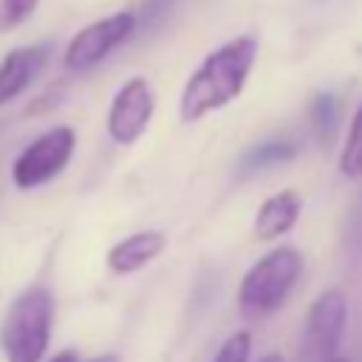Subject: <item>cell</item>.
Listing matches in <instances>:
<instances>
[{
	"label": "cell",
	"mask_w": 362,
	"mask_h": 362,
	"mask_svg": "<svg viewBox=\"0 0 362 362\" xmlns=\"http://www.w3.org/2000/svg\"><path fill=\"white\" fill-rule=\"evenodd\" d=\"M257 59V37L240 34L215 51H209L201 65L189 74L181 99H178V119L184 124L201 122L204 116L226 107L235 102L255 68Z\"/></svg>",
	"instance_id": "obj_1"
},
{
	"label": "cell",
	"mask_w": 362,
	"mask_h": 362,
	"mask_svg": "<svg viewBox=\"0 0 362 362\" xmlns=\"http://www.w3.org/2000/svg\"><path fill=\"white\" fill-rule=\"evenodd\" d=\"M300 272H303V255L294 246H277L260 255L238 286L240 317L246 320L272 317L291 294L294 283L300 280Z\"/></svg>",
	"instance_id": "obj_2"
},
{
	"label": "cell",
	"mask_w": 362,
	"mask_h": 362,
	"mask_svg": "<svg viewBox=\"0 0 362 362\" xmlns=\"http://www.w3.org/2000/svg\"><path fill=\"white\" fill-rule=\"evenodd\" d=\"M54 325V300L48 288L34 286L23 291L3 317L0 348L6 362H42Z\"/></svg>",
	"instance_id": "obj_3"
},
{
	"label": "cell",
	"mask_w": 362,
	"mask_h": 362,
	"mask_svg": "<svg viewBox=\"0 0 362 362\" xmlns=\"http://www.w3.org/2000/svg\"><path fill=\"white\" fill-rule=\"evenodd\" d=\"M76 147V133L68 124H57L37 136L11 164V181L17 189H34L59 175Z\"/></svg>",
	"instance_id": "obj_4"
},
{
	"label": "cell",
	"mask_w": 362,
	"mask_h": 362,
	"mask_svg": "<svg viewBox=\"0 0 362 362\" xmlns=\"http://www.w3.org/2000/svg\"><path fill=\"white\" fill-rule=\"evenodd\" d=\"M136 34V11H116L85 25L65 48V68L68 71H90L96 68L110 51H116L124 40Z\"/></svg>",
	"instance_id": "obj_5"
},
{
	"label": "cell",
	"mask_w": 362,
	"mask_h": 362,
	"mask_svg": "<svg viewBox=\"0 0 362 362\" xmlns=\"http://www.w3.org/2000/svg\"><path fill=\"white\" fill-rule=\"evenodd\" d=\"M153 110H156V96H153V88L147 79L141 76H133L127 79L113 102H110V110H107V136L116 141V144H136L150 119H153Z\"/></svg>",
	"instance_id": "obj_6"
},
{
	"label": "cell",
	"mask_w": 362,
	"mask_h": 362,
	"mask_svg": "<svg viewBox=\"0 0 362 362\" xmlns=\"http://www.w3.org/2000/svg\"><path fill=\"white\" fill-rule=\"evenodd\" d=\"M348 320V300L339 288H325L305 314V348L314 359H328L339 348Z\"/></svg>",
	"instance_id": "obj_7"
},
{
	"label": "cell",
	"mask_w": 362,
	"mask_h": 362,
	"mask_svg": "<svg viewBox=\"0 0 362 362\" xmlns=\"http://www.w3.org/2000/svg\"><path fill=\"white\" fill-rule=\"evenodd\" d=\"M48 45H20L11 48L0 62V105H8L17 99L48 65Z\"/></svg>",
	"instance_id": "obj_8"
},
{
	"label": "cell",
	"mask_w": 362,
	"mask_h": 362,
	"mask_svg": "<svg viewBox=\"0 0 362 362\" xmlns=\"http://www.w3.org/2000/svg\"><path fill=\"white\" fill-rule=\"evenodd\" d=\"M300 209H303V198L294 189H280L269 195L255 212V223H252L255 238L263 243H272L280 235L291 232V226L300 218Z\"/></svg>",
	"instance_id": "obj_9"
},
{
	"label": "cell",
	"mask_w": 362,
	"mask_h": 362,
	"mask_svg": "<svg viewBox=\"0 0 362 362\" xmlns=\"http://www.w3.org/2000/svg\"><path fill=\"white\" fill-rule=\"evenodd\" d=\"M167 246V238L156 229H144L136 235H127L124 240L113 243L107 252V269L113 274H133L144 269L150 260H156Z\"/></svg>",
	"instance_id": "obj_10"
},
{
	"label": "cell",
	"mask_w": 362,
	"mask_h": 362,
	"mask_svg": "<svg viewBox=\"0 0 362 362\" xmlns=\"http://www.w3.org/2000/svg\"><path fill=\"white\" fill-rule=\"evenodd\" d=\"M294 153H297V144L294 141H288V139H272V141H263V144L252 147L243 156V170L246 173H255V170H263L269 164L288 161V158H294Z\"/></svg>",
	"instance_id": "obj_11"
},
{
	"label": "cell",
	"mask_w": 362,
	"mask_h": 362,
	"mask_svg": "<svg viewBox=\"0 0 362 362\" xmlns=\"http://www.w3.org/2000/svg\"><path fill=\"white\" fill-rule=\"evenodd\" d=\"M339 173L351 181H362V107L351 119L345 147H342V156H339Z\"/></svg>",
	"instance_id": "obj_12"
},
{
	"label": "cell",
	"mask_w": 362,
	"mask_h": 362,
	"mask_svg": "<svg viewBox=\"0 0 362 362\" xmlns=\"http://www.w3.org/2000/svg\"><path fill=\"white\" fill-rule=\"evenodd\" d=\"M339 110H342L339 99H337L334 93H328V90H322V93H317V96L311 99L308 116H311L314 130H317V133H320L325 141H331V139H334V133H337V124H339Z\"/></svg>",
	"instance_id": "obj_13"
},
{
	"label": "cell",
	"mask_w": 362,
	"mask_h": 362,
	"mask_svg": "<svg viewBox=\"0 0 362 362\" xmlns=\"http://www.w3.org/2000/svg\"><path fill=\"white\" fill-rule=\"evenodd\" d=\"M40 0H0V34L23 25L34 8H37Z\"/></svg>",
	"instance_id": "obj_14"
},
{
	"label": "cell",
	"mask_w": 362,
	"mask_h": 362,
	"mask_svg": "<svg viewBox=\"0 0 362 362\" xmlns=\"http://www.w3.org/2000/svg\"><path fill=\"white\" fill-rule=\"evenodd\" d=\"M173 6H175V0H144L141 8L136 11V31L139 28H144V31L158 28L170 17Z\"/></svg>",
	"instance_id": "obj_15"
},
{
	"label": "cell",
	"mask_w": 362,
	"mask_h": 362,
	"mask_svg": "<svg viewBox=\"0 0 362 362\" xmlns=\"http://www.w3.org/2000/svg\"><path fill=\"white\" fill-rule=\"evenodd\" d=\"M249 354H252V337L249 331H235L215 354L212 362H249Z\"/></svg>",
	"instance_id": "obj_16"
},
{
	"label": "cell",
	"mask_w": 362,
	"mask_h": 362,
	"mask_svg": "<svg viewBox=\"0 0 362 362\" xmlns=\"http://www.w3.org/2000/svg\"><path fill=\"white\" fill-rule=\"evenodd\" d=\"M51 362H79V356H76L74 351H62V354H57ZM88 362H119V356H116V354H102V356H96V359H88Z\"/></svg>",
	"instance_id": "obj_17"
},
{
	"label": "cell",
	"mask_w": 362,
	"mask_h": 362,
	"mask_svg": "<svg viewBox=\"0 0 362 362\" xmlns=\"http://www.w3.org/2000/svg\"><path fill=\"white\" fill-rule=\"evenodd\" d=\"M260 362H286V359H283V354H277V351H274V354H266Z\"/></svg>",
	"instance_id": "obj_18"
},
{
	"label": "cell",
	"mask_w": 362,
	"mask_h": 362,
	"mask_svg": "<svg viewBox=\"0 0 362 362\" xmlns=\"http://www.w3.org/2000/svg\"><path fill=\"white\" fill-rule=\"evenodd\" d=\"M322 362H348V359H342V356H328V359H322Z\"/></svg>",
	"instance_id": "obj_19"
}]
</instances>
